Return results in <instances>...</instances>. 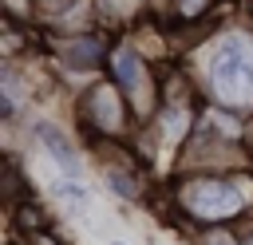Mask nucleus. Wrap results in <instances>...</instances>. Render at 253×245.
Here are the masks:
<instances>
[{
	"label": "nucleus",
	"mask_w": 253,
	"mask_h": 245,
	"mask_svg": "<svg viewBox=\"0 0 253 245\" xmlns=\"http://www.w3.org/2000/svg\"><path fill=\"white\" fill-rule=\"evenodd\" d=\"M245 20L253 24V0H245Z\"/></svg>",
	"instance_id": "15"
},
{
	"label": "nucleus",
	"mask_w": 253,
	"mask_h": 245,
	"mask_svg": "<svg viewBox=\"0 0 253 245\" xmlns=\"http://www.w3.org/2000/svg\"><path fill=\"white\" fill-rule=\"evenodd\" d=\"M107 75L123 87L130 111L138 115V122H146L158 103H162V67L130 40V36H115L111 55H107Z\"/></svg>",
	"instance_id": "4"
},
{
	"label": "nucleus",
	"mask_w": 253,
	"mask_h": 245,
	"mask_svg": "<svg viewBox=\"0 0 253 245\" xmlns=\"http://www.w3.org/2000/svg\"><path fill=\"white\" fill-rule=\"evenodd\" d=\"M162 213L182 237L213 225H241L253 217V170H170L162 178Z\"/></svg>",
	"instance_id": "1"
},
{
	"label": "nucleus",
	"mask_w": 253,
	"mask_h": 245,
	"mask_svg": "<svg viewBox=\"0 0 253 245\" xmlns=\"http://www.w3.org/2000/svg\"><path fill=\"white\" fill-rule=\"evenodd\" d=\"M182 63L194 71L206 107L241 119L253 115V24L249 20H229L210 28L202 43H190Z\"/></svg>",
	"instance_id": "2"
},
{
	"label": "nucleus",
	"mask_w": 253,
	"mask_h": 245,
	"mask_svg": "<svg viewBox=\"0 0 253 245\" xmlns=\"http://www.w3.org/2000/svg\"><path fill=\"white\" fill-rule=\"evenodd\" d=\"M51 225H55L51 209H47V205H43L32 190L8 202V233L28 237V233H40V229H51Z\"/></svg>",
	"instance_id": "9"
},
{
	"label": "nucleus",
	"mask_w": 253,
	"mask_h": 245,
	"mask_svg": "<svg viewBox=\"0 0 253 245\" xmlns=\"http://www.w3.org/2000/svg\"><path fill=\"white\" fill-rule=\"evenodd\" d=\"M225 0H170V24L182 28V32H202L217 12H221Z\"/></svg>",
	"instance_id": "11"
},
{
	"label": "nucleus",
	"mask_w": 253,
	"mask_h": 245,
	"mask_svg": "<svg viewBox=\"0 0 253 245\" xmlns=\"http://www.w3.org/2000/svg\"><path fill=\"white\" fill-rule=\"evenodd\" d=\"M91 162H95L103 190L119 205H146V198H150L146 170L150 166L138 158L134 142H99V146H91Z\"/></svg>",
	"instance_id": "6"
},
{
	"label": "nucleus",
	"mask_w": 253,
	"mask_h": 245,
	"mask_svg": "<svg viewBox=\"0 0 253 245\" xmlns=\"http://www.w3.org/2000/svg\"><path fill=\"white\" fill-rule=\"evenodd\" d=\"M95 8V24L103 32H119L126 36L130 28L142 24V12H146V0H91Z\"/></svg>",
	"instance_id": "10"
},
{
	"label": "nucleus",
	"mask_w": 253,
	"mask_h": 245,
	"mask_svg": "<svg viewBox=\"0 0 253 245\" xmlns=\"http://www.w3.org/2000/svg\"><path fill=\"white\" fill-rule=\"evenodd\" d=\"M107 245H126V241H119V237H115V241H107Z\"/></svg>",
	"instance_id": "16"
},
{
	"label": "nucleus",
	"mask_w": 253,
	"mask_h": 245,
	"mask_svg": "<svg viewBox=\"0 0 253 245\" xmlns=\"http://www.w3.org/2000/svg\"><path fill=\"white\" fill-rule=\"evenodd\" d=\"M186 245H241V225H213L186 237Z\"/></svg>",
	"instance_id": "12"
},
{
	"label": "nucleus",
	"mask_w": 253,
	"mask_h": 245,
	"mask_svg": "<svg viewBox=\"0 0 253 245\" xmlns=\"http://www.w3.org/2000/svg\"><path fill=\"white\" fill-rule=\"evenodd\" d=\"M67 103H71V126L79 130L87 150L99 142H134V134L142 126L123 95V87L107 71L95 75L91 83H83Z\"/></svg>",
	"instance_id": "3"
},
{
	"label": "nucleus",
	"mask_w": 253,
	"mask_h": 245,
	"mask_svg": "<svg viewBox=\"0 0 253 245\" xmlns=\"http://www.w3.org/2000/svg\"><path fill=\"white\" fill-rule=\"evenodd\" d=\"M4 245H24V237H16V233H8V237H4Z\"/></svg>",
	"instance_id": "14"
},
{
	"label": "nucleus",
	"mask_w": 253,
	"mask_h": 245,
	"mask_svg": "<svg viewBox=\"0 0 253 245\" xmlns=\"http://www.w3.org/2000/svg\"><path fill=\"white\" fill-rule=\"evenodd\" d=\"M24 130H28V138L36 142V150L47 158V166L55 174L79 178V182L91 178V166L95 162H91V150H87V142L79 138L75 126H63L51 115H28L24 119Z\"/></svg>",
	"instance_id": "7"
},
{
	"label": "nucleus",
	"mask_w": 253,
	"mask_h": 245,
	"mask_svg": "<svg viewBox=\"0 0 253 245\" xmlns=\"http://www.w3.org/2000/svg\"><path fill=\"white\" fill-rule=\"evenodd\" d=\"M111 32L103 28H87V32H59L47 36V59H51V75L59 79H75V91L83 83H91L95 75L107 71V55H111Z\"/></svg>",
	"instance_id": "5"
},
{
	"label": "nucleus",
	"mask_w": 253,
	"mask_h": 245,
	"mask_svg": "<svg viewBox=\"0 0 253 245\" xmlns=\"http://www.w3.org/2000/svg\"><path fill=\"white\" fill-rule=\"evenodd\" d=\"M47 198L59 205V213L67 221H91V190H87V182L55 174L47 182Z\"/></svg>",
	"instance_id": "8"
},
{
	"label": "nucleus",
	"mask_w": 253,
	"mask_h": 245,
	"mask_svg": "<svg viewBox=\"0 0 253 245\" xmlns=\"http://www.w3.org/2000/svg\"><path fill=\"white\" fill-rule=\"evenodd\" d=\"M16 237H20V233H16ZM24 245H71V241H67V237H63V233H59V229L51 225V229L28 233V237H24Z\"/></svg>",
	"instance_id": "13"
}]
</instances>
